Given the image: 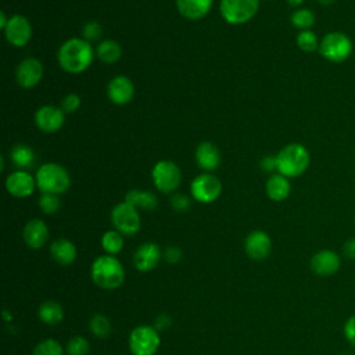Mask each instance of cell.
<instances>
[{"label": "cell", "instance_id": "cell-41", "mask_svg": "<svg viewBox=\"0 0 355 355\" xmlns=\"http://www.w3.org/2000/svg\"><path fill=\"white\" fill-rule=\"evenodd\" d=\"M343 254L348 260H355V238H351L344 243Z\"/></svg>", "mask_w": 355, "mask_h": 355}, {"label": "cell", "instance_id": "cell-8", "mask_svg": "<svg viewBox=\"0 0 355 355\" xmlns=\"http://www.w3.org/2000/svg\"><path fill=\"white\" fill-rule=\"evenodd\" d=\"M152 179L156 189L164 194H171L178 190L182 182V172L181 168L170 160L159 161L153 171Z\"/></svg>", "mask_w": 355, "mask_h": 355}, {"label": "cell", "instance_id": "cell-42", "mask_svg": "<svg viewBox=\"0 0 355 355\" xmlns=\"http://www.w3.org/2000/svg\"><path fill=\"white\" fill-rule=\"evenodd\" d=\"M261 168L263 171L265 172H274L278 170V165H276V157H264L263 161H261Z\"/></svg>", "mask_w": 355, "mask_h": 355}, {"label": "cell", "instance_id": "cell-37", "mask_svg": "<svg viewBox=\"0 0 355 355\" xmlns=\"http://www.w3.org/2000/svg\"><path fill=\"white\" fill-rule=\"evenodd\" d=\"M171 205L178 212H186L190 208L192 203H190V199L185 194H174L171 197Z\"/></svg>", "mask_w": 355, "mask_h": 355}, {"label": "cell", "instance_id": "cell-27", "mask_svg": "<svg viewBox=\"0 0 355 355\" xmlns=\"http://www.w3.org/2000/svg\"><path fill=\"white\" fill-rule=\"evenodd\" d=\"M101 247L105 252V254L116 256L121 253L124 249V234H121L118 230H107L101 238Z\"/></svg>", "mask_w": 355, "mask_h": 355}, {"label": "cell", "instance_id": "cell-32", "mask_svg": "<svg viewBox=\"0 0 355 355\" xmlns=\"http://www.w3.org/2000/svg\"><path fill=\"white\" fill-rule=\"evenodd\" d=\"M32 355H64V348L57 340L46 338L37 344Z\"/></svg>", "mask_w": 355, "mask_h": 355}, {"label": "cell", "instance_id": "cell-6", "mask_svg": "<svg viewBox=\"0 0 355 355\" xmlns=\"http://www.w3.org/2000/svg\"><path fill=\"white\" fill-rule=\"evenodd\" d=\"M319 53L330 63H344L352 54V42L343 32H329L319 43Z\"/></svg>", "mask_w": 355, "mask_h": 355}, {"label": "cell", "instance_id": "cell-26", "mask_svg": "<svg viewBox=\"0 0 355 355\" xmlns=\"http://www.w3.org/2000/svg\"><path fill=\"white\" fill-rule=\"evenodd\" d=\"M39 318L43 323L54 326L63 322L64 319V310L63 307L56 301H45L39 307Z\"/></svg>", "mask_w": 355, "mask_h": 355}, {"label": "cell", "instance_id": "cell-39", "mask_svg": "<svg viewBox=\"0 0 355 355\" xmlns=\"http://www.w3.org/2000/svg\"><path fill=\"white\" fill-rule=\"evenodd\" d=\"M344 336L349 344L355 347V315L349 316L344 325Z\"/></svg>", "mask_w": 355, "mask_h": 355}, {"label": "cell", "instance_id": "cell-10", "mask_svg": "<svg viewBox=\"0 0 355 355\" xmlns=\"http://www.w3.org/2000/svg\"><path fill=\"white\" fill-rule=\"evenodd\" d=\"M192 197L203 204L214 203L222 194V182L212 174L196 176L190 185Z\"/></svg>", "mask_w": 355, "mask_h": 355}, {"label": "cell", "instance_id": "cell-17", "mask_svg": "<svg viewBox=\"0 0 355 355\" xmlns=\"http://www.w3.org/2000/svg\"><path fill=\"white\" fill-rule=\"evenodd\" d=\"M37 187V179L26 171H16L10 174L6 179V189L8 192L17 197V199H26L34 194V190Z\"/></svg>", "mask_w": 355, "mask_h": 355}, {"label": "cell", "instance_id": "cell-22", "mask_svg": "<svg viewBox=\"0 0 355 355\" xmlns=\"http://www.w3.org/2000/svg\"><path fill=\"white\" fill-rule=\"evenodd\" d=\"M77 247L68 239H59L52 243L50 246V256L52 258L63 267L71 265L77 260Z\"/></svg>", "mask_w": 355, "mask_h": 355}, {"label": "cell", "instance_id": "cell-33", "mask_svg": "<svg viewBox=\"0 0 355 355\" xmlns=\"http://www.w3.org/2000/svg\"><path fill=\"white\" fill-rule=\"evenodd\" d=\"M61 207L60 197L57 194H50V193H42L39 197V208L43 214L46 215H53L59 212Z\"/></svg>", "mask_w": 355, "mask_h": 355}, {"label": "cell", "instance_id": "cell-30", "mask_svg": "<svg viewBox=\"0 0 355 355\" xmlns=\"http://www.w3.org/2000/svg\"><path fill=\"white\" fill-rule=\"evenodd\" d=\"M290 21L296 28L305 31V30H310L315 24V14L310 9H297L292 14Z\"/></svg>", "mask_w": 355, "mask_h": 355}, {"label": "cell", "instance_id": "cell-14", "mask_svg": "<svg viewBox=\"0 0 355 355\" xmlns=\"http://www.w3.org/2000/svg\"><path fill=\"white\" fill-rule=\"evenodd\" d=\"M43 64L34 57H28L23 60L16 71L17 82L24 89L35 88L43 78Z\"/></svg>", "mask_w": 355, "mask_h": 355}, {"label": "cell", "instance_id": "cell-4", "mask_svg": "<svg viewBox=\"0 0 355 355\" xmlns=\"http://www.w3.org/2000/svg\"><path fill=\"white\" fill-rule=\"evenodd\" d=\"M37 186L42 193H50V194H63L65 193L71 186V178L68 171L54 163L43 164L37 175Z\"/></svg>", "mask_w": 355, "mask_h": 355}, {"label": "cell", "instance_id": "cell-40", "mask_svg": "<svg viewBox=\"0 0 355 355\" xmlns=\"http://www.w3.org/2000/svg\"><path fill=\"white\" fill-rule=\"evenodd\" d=\"M171 323H172V319L170 318V315H167V314H161V315H159V316L156 318L154 327L160 332V330H165V329H168V327L171 326Z\"/></svg>", "mask_w": 355, "mask_h": 355}, {"label": "cell", "instance_id": "cell-16", "mask_svg": "<svg viewBox=\"0 0 355 355\" xmlns=\"http://www.w3.org/2000/svg\"><path fill=\"white\" fill-rule=\"evenodd\" d=\"M163 258L161 249L156 243H143L134 254V264L141 272H150L157 268Z\"/></svg>", "mask_w": 355, "mask_h": 355}, {"label": "cell", "instance_id": "cell-31", "mask_svg": "<svg viewBox=\"0 0 355 355\" xmlns=\"http://www.w3.org/2000/svg\"><path fill=\"white\" fill-rule=\"evenodd\" d=\"M297 46L305 52V53H314L316 50H319V39L316 37V34H314L311 30H305V31H301L298 35H297Z\"/></svg>", "mask_w": 355, "mask_h": 355}, {"label": "cell", "instance_id": "cell-36", "mask_svg": "<svg viewBox=\"0 0 355 355\" xmlns=\"http://www.w3.org/2000/svg\"><path fill=\"white\" fill-rule=\"evenodd\" d=\"M81 107V97L75 93H70L67 94L63 101H61V110L65 112V114H70V112H75L78 108Z\"/></svg>", "mask_w": 355, "mask_h": 355}, {"label": "cell", "instance_id": "cell-28", "mask_svg": "<svg viewBox=\"0 0 355 355\" xmlns=\"http://www.w3.org/2000/svg\"><path fill=\"white\" fill-rule=\"evenodd\" d=\"M12 161L20 168H30L35 164V153L30 146L19 145L12 150Z\"/></svg>", "mask_w": 355, "mask_h": 355}, {"label": "cell", "instance_id": "cell-43", "mask_svg": "<svg viewBox=\"0 0 355 355\" xmlns=\"http://www.w3.org/2000/svg\"><path fill=\"white\" fill-rule=\"evenodd\" d=\"M9 20H10V19H8V16H6L3 12L0 13V27H2V30H5V28L8 27Z\"/></svg>", "mask_w": 355, "mask_h": 355}, {"label": "cell", "instance_id": "cell-11", "mask_svg": "<svg viewBox=\"0 0 355 355\" xmlns=\"http://www.w3.org/2000/svg\"><path fill=\"white\" fill-rule=\"evenodd\" d=\"M65 121V112L61 107L43 105L35 114V124L45 134H53L63 128Z\"/></svg>", "mask_w": 355, "mask_h": 355}, {"label": "cell", "instance_id": "cell-34", "mask_svg": "<svg viewBox=\"0 0 355 355\" xmlns=\"http://www.w3.org/2000/svg\"><path fill=\"white\" fill-rule=\"evenodd\" d=\"M89 341L82 336L72 337L67 344V354L68 355H86L89 352Z\"/></svg>", "mask_w": 355, "mask_h": 355}, {"label": "cell", "instance_id": "cell-5", "mask_svg": "<svg viewBox=\"0 0 355 355\" xmlns=\"http://www.w3.org/2000/svg\"><path fill=\"white\" fill-rule=\"evenodd\" d=\"M260 0H221V14L223 20L233 26L249 23L256 17Z\"/></svg>", "mask_w": 355, "mask_h": 355}, {"label": "cell", "instance_id": "cell-2", "mask_svg": "<svg viewBox=\"0 0 355 355\" xmlns=\"http://www.w3.org/2000/svg\"><path fill=\"white\" fill-rule=\"evenodd\" d=\"M90 276L96 286L103 290H115L125 281V270L115 256L97 257L90 268Z\"/></svg>", "mask_w": 355, "mask_h": 355}, {"label": "cell", "instance_id": "cell-25", "mask_svg": "<svg viewBox=\"0 0 355 355\" xmlns=\"http://www.w3.org/2000/svg\"><path fill=\"white\" fill-rule=\"evenodd\" d=\"M96 56L103 61L104 64H114L123 56V48L120 43L112 41V39H105L101 41L97 48H96Z\"/></svg>", "mask_w": 355, "mask_h": 355}, {"label": "cell", "instance_id": "cell-9", "mask_svg": "<svg viewBox=\"0 0 355 355\" xmlns=\"http://www.w3.org/2000/svg\"><path fill=\"white\" fill-rule=\"evenodd\" d=\"M111 222L115 230L124 236H134L139 232L142 221L139 211L127 201L116 204L111 211Z\"/></svg>", "mask_w": 355, "mask_h": 355}, {"label": "cell", "instance_id": "cell-24", "mask_svg": "<svg viewBox=\"0 0 355 355\" xmlns=\"http://www.w3.org/2000/svg\"><path fill=\"white\" fill-rule=\"evenodd\" d=\"M125 201L134 205L136 210H146V211L154 210L159 204L156 194L148 190H138V189L130 190L125 196Z\"/></svg>", "mask_w": 355, "mask_h": 355}, {"label": "cell", "instance_id": "cell-12", "mask_svg": "<svg viewBox=\"0 0 355 355\" xmlns=\"http://www.w3.org/2000/svg\"><path fill=\"white\" fill-rule=\"evenodd\" d=\"M5 35L9 43L16 48H24L32 38V27L27 17L16 14L10 17L8 27L5 28Z\"/></svg>", "mask_w": 355, "mask_h": 355}, {"label": "cell", "instance_id": "cell-3", "mask_svg": "<svg viewBox=\"0 0 355 355\" xmlns=\"http://www.w3.org/2000/svg\"><path fill=\"white\" fill-rule=\"evenodd\" d=\"M311 163L308 150L300 143L285 146L276 156L278 172L286 178H297L303 175Z\"/></svg>", "mask_w": 355, "mask_h": 355}, {"label": "cell", "instance_id": "cell-15", "mask_svg": "<svg viewBox=\"0 0 355 355\" xmlns=\"http://www.w3.org/2000/svg\"><path fill=\"white\" fill-rule=\"evenodd\" d=\"M107 94L108 99L116 105L128 104L135 96L134 82L128 77L118 75L108 82Z\"/></svg>", "mask_w": 355, "mask_h": 355}, {"label": "cell", "instance_id": "cell-19", "mask_svg": "<svg viewBox=\"0 0 355 355\" xmlns=\"http://www.w3.org/2000/svg\"><path fill=\"white\" fill-rule=\"evenodd\" d=\"M23 239L30 249H42L49 239L48 225L42 219H31L23 230Z\"/></svg>", "mask_w": 355, "mask_h": 355}, {"label": "cell", "instance_id": "cell-35", "mask_svg": "<svg viewBox=\"0 0 355 355\" xmlns=\"http://www.w3.org/2000/svg\"><path fill=\"white\" fill-rule=\"evenodd\" d=\"M103 34V30H101V26L96 21H90V23H86L83 26V30H82V37L85 41L88 42H94L97 41Z\"/></svg>", "mask_w": 355, "mask_h": 355}, {"label": "cell", "instance_id": "cell-38", "mask_svg": "<svg viewBox=\"0 0 355 355\" xmlns=\"http://www.w3.org/2000/svg\"><path fill=\"white\" fill-rule=\"evenodd\" d=\"M182 250L176 246H170L163 253V257L168 264H178L182 260Z\"/></svg>", "mask_w": 355, "mask_h": 355}, {"label": "cell", "instance_id": "cell-23", "mask_svg": "<svg viewBox=\"0 0 355 355\" xmlns=\"http://www.w3.org/2000/svg\"><path fill=\"white\" fill-rule=\"evenodd\" d=\"M267 194L274 201H283L289 197L292 186L289 182V178L283 176L282 174H275L267 181L265 186Z\"/></svg>", "mask_w": 355, "mask_h": 355}, {"label": "cell", "instance_id": "cell-1", "mask_svg": "<svg viewBox=\"0 0 355 355\" xmlns=\"http://www.w3.org/2000/svg\"><path fill=\"white\" fill-rule=\"evenodd\" d=\"M96 52L90 42L79 38H71L61 45L57 53L60 67L68 74H81L86 71L94 59Z\"/></svg>", "mask_w": 355, "mask_h": 355}, {"label": "cell", "instance_id": "cell-21", "mask_svg": "<svg viewBox=\"0 0 355 355\" xmlns=\"http://www.w3.org/2000/svg\"><path fill=\"white\" fill-rule=\"evenodd\" d=\"M221 152L214 143L204 142L199 145L196 150V163L201 170L214 171L221 165Z\"/></svg>", "mask_w": 355, "mask_h": 355}, {"label": "cell", "instance_id": "cell-44", "mask_svg": "<svg viewBox=\"0 0 355 355\" xmlns=\"http://www.w3.org/2000/svg\"><path fill=\"white\" fill-rule=\"evenodd\" d=\"M287 2H289V5L293 6V8H300V6L304 3V0H287Z\"/></svg>", "mask_w": 355, "mask_h": 355}, {"label": "cell", "instance_id": "cell-13", "mask_svg": "<svg viewBox=\"0 0 355 355\" xmlns=\"http://www.w3.org/2000/svg\"><path fill=\"white\" fill-rule=\"evenodd\" d=\"M245 250L254 261H264L271 256L272 242L264 230L252 232L245 241Z\"/></svg>", "mask_w": 355, "mask_h": 355}, {"label": "cell", "instance_id": "cell-7", "mask_svg": "<svg viewBox=\"0 0 355 355\" xmlns=\"http://www.w3.org/2000/svg\"><path fill=\"white\" fill-rule=\"evenodd\" d=\"M161 344V337L154 326L142 325L135 327L128 340L132 355H156Z\"/></svg>", "mask_w": 355, "mask_h": 355}, {"label": "cell", "instance_id": "cell-45", "mask_svg": "<svg viewBox=\"0 0 355 355\" xmlns=\"http://www.w3.org/2000/svg\"><path fill=\"white\" fill-rule=\"evenodd\" d=\"M318 2H319L321 5H323V6H329V5L334 3V2H336V0H318Z\"/></svg>", "mask_w": 355, "mask_h": 355}, {"label": "cell", "instance_id": "cell-20", "mask_svg": "<svg viewBox=\"0 0 355 355\" xmlns=\"http://www.w3.org/2000/svg\"><path fill=\"white\" fill-rule=\"evenodd\" d=\"M212 2L214 0H176V8L185 19L197 21L210 13Z\"/></svg>", "mask_w": 355, "mask_h": 355}, {"label": "cell", "instance_id": "cell-18", "mask_svg": "<svg viewBox=\"0 0 355 355\" xmlns=\"http://www.w3.org/2000/svg\"><path fill=\"white\" fill-rule=\"evenodd\" d=\"M341 267L340 256L333 250H321L311 258V270L318 276H332Z\"/></svg>", "mask_w": 355, "mask_h": 355}, {"label": "cell", "instance_id": "cell-29", "mask_svg": "<svg viewBox=\"0 0 355 355\" xmlns=\"http://www.w3.org/2000/svg\"><path fill=\"white\" fill-rule=\"evenodd\" d=\"M89 329L93 333V336L99 338H105L111 333V322L105 315L96 314L89 322Z\"/></svg>", "mask_w": 355, "mask_h": 355}]
</instances>
